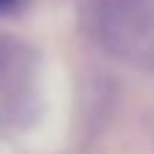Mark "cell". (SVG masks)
<instances>
[{"mask_svg": "<svg viewBox=\"0 0 154 154\" xmlns=\"http://www.w3.org/2000/svg\"><path fill=\"white\" fill-rule=\"evenodd\" d=\"M89 24L114 57L154 68V0H92Z\"/></svg>", "mask_w": 154, "mask_h": 154, "instance_id": "obj_1", "label": "cell"}, {"mask_svg": "<svg viewBox=\"0 0 154 154\" xmlns=\"http://www.w3.org/2000/svg\"><path fill=\"white\" fill-rule=\"evenodd\" d=\"M22 5V0H0V14H14Z\"/></svg>", "mask_w": 154, "mask_h": 154, "instance_id": "obj_2", "label": "cell"}]
</instances>
